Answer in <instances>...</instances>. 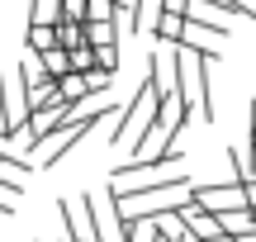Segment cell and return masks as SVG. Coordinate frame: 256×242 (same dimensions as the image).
Returning a JSON list of instances; mask_svg holds the SVG:
<instances>
[{
  "label": "cell",
  "instance_id": "6",
  "mask_svg": "<svg viewBox=\"0 0 256 242\" xmlns=\"http://www.w3.org/2000/svg\"><path fill=\"white\" fill-rule=\"evenodd\" d=\"M86 38H90V48H119L124 28L114 19H86Z\"/></svg>",
  "mask_w": 256,
  "mask_h": 242
},
{
  "label": "cell",
  "instance_id": "3",
  "mask_svg": "<svg viewBox=\"0 0 256 242\" xmlns=\"http://www.w3.org/2000/svg\"><path fill=\"white\" fill-rule=\"evenodd\" d=\"M28 114H34V100H28V81H24V66H5V119H10V133L24 128Z\"/></svg>",
  "mask_w": 256,
  "mask_h": 242
},
{
  "label": "cell",
  "instance_id": "9",
  "mask_svg": "<svg viewBox=\"0 0 256 242\" xmlns=\"http://www.w3.org/2000/svg\"><path fill=\"white\" fill-rule=\"evenodd\" d=\"M62 19V0H28V24H57Z\"/></svg>",
  "mask_w": 256,
  "mask_h": 242
},
{
  "label": "cell",
  "instance_id": "1",
  "mask_svg": "<svg viewBox=\"0 0 256 242\" xmlns=\"http://www.w3.org/2000/svg\"><path fill=\"white\" fill-rule=\"evenodd\" d=\"M185 162V148H176V142H166L156 157H142V162H124L119 171H114V195H133V190H156V186H176V180H190L180 171Z\"/></svg>",
  "mask_w": 256,
  "mask_h": 242
},
{
  "label": "cell",
  "instance_id": "10",
  "mask_svg": "<svg viewBox=\"0 0 256 242\" xmlns=\"http://www.w3.org/2000/svg\"><path fill=\"white\" fill-rule=\"evenodd\" d=\"M95 57H100V52H95L90 43H81V48H72V66H76V72H95Z\"/></svg>",
  "mask_w": 256,
  "mask_h": 242
},
{
  "label": "cell",
  "instance_id": "4",
  "mask_svg": "<svg viewBox=\"0 0 256 242\" xmlns=\"http://www.w3.org/2000/svg\"><path fill=\"white\" fill-rule=\"evenodd\" d=\"M57 214H62L66 238H72V242H104L100 238V224H95V214H90V204H86V195L81 200H62Z\"/></svg>",
  "mask_w": 256,
  "mask_h": 242
},
{
  "label": "cell",
  "instance_id": "2",
  "mask_svg": "<svg viewBox=\"0 0 256 242\" xmlns=\"http://www.w3.org/2000/svg\"><path fill=\"white\" fill-rule=\"evenodd\" d=\"M194 200L209 204L214 214H223V209H252L247 180H194Z\"/></svg>",
  "mask_w": 256,
  "mask_h": 242
},
{
  "label": "cell",
  "instance_id": "7",
  "mask_svg": "<svg viewBox=\"0 0 256 242\" xmlns=\"http://www.w3.org/2000/svg\"><path fill=\"white\" fill-rule=\"evenodd\" d=\"M38 62L48 66L52 81H66V76L76 72V66H72V48H48V52H38Z\"/></svg>",
  "mask_w": 256,
  "mask_h": 242
},
{
  "label": "cell",
  "instance_id": "11",
  "mask_svg": "<svg viewBox=\"0 0 256 242\" xmlns=\"http://www.w3.org/2000/svg\"><path fill=\"white\" fill-rule=\"evenodd\" d=\"M95 52H100V57H95V72H119V48H95Z\"/></svg>",
  "mask_w": 256,
  "mask_h": 242
},
{
  "label": "cell",
  "instance_id": "8",
  "mask_svg": "<svg viewBox=\"0 0 256 242\" xmlns=\"http://www.w3.org/2000/svg\"><path fill=\"white\" fill-rule=\"evenodd\" d=\"M48 48H62L57 24H28V52H48Z\"/></svg>",
  "mask_w": 256,
  "mask_h": 242
},
{
  "label": "cell",
  "instance_id": "12",
  "mask_svg": "<svg viewBox=\"0 0 256 242\" xmlns=\"http://www.w3.org/2000/svg\"><path fill=\"white\" fill-rule=\"evenodd\" d=\"M62 19H90V0H62Z\"/></svg>",
  "mask_w": 256,
  "mask_h": 242
},
{
  "label": "cell",
  "instance_id": "5",
  "mask_svg": "<svg viewBox=\"0 0 256 242\" xmlns=\"http://www.w3.org/2000/svg\"><path fill=\"white\" fill-rule=\"evenodd\" d=\"M176 218H180V224L190 228L194 238H204V242L223 238V224H218V214H214L209 204H200V200H190V204H185V209H180V214H176Z\"/></svg>",
  "mask_w": 256,
  "mask_h": 242
}]
</instances>
